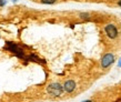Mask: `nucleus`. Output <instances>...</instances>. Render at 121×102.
I'll return each mask as SVG.
<instances>
[{"label":"nucleus","mask_w":121,"mask_h":102,"mask_svg":"<svg viewBox=\"0 0 121 102\" xmlns=\"http://www.w3.org/2000/svg\"><path fill=\"white\" fill-rule=\"evenodd\" d=\"M103 32L109 40H116L119 37V29L114 22H107L103 26Z\"/></svg>","instance_id":"nucleus-2"},{"label":"nucleus","mask_w":121,"mask_h":102,"mask_svg":"<svg viewBox=\"0 0 121 102\" xmlns=\"http://www.w3.org/2000/svg\"><path fill=\"white\" fill-rule=\"evenodd\" d=\"M81 102H92L91 100H84V101H81Z\"/></svg>","instance_id":"nucleus-11"},{"label":"nucleus","mask_w":121,"mask_h":102,"mask_svg":"<svg viewBox=\"0 0 121 102\" xmlns=\"http://www.w3.org/2000/svg\"><path fill=\"white\" fill-rule=\"evenodd\" d=\"M12 1H13V2H17V0H12Z\"/></svg>","instance_id":"nucleus-13"},{"label":"nucleus","mask_w":121,"mask_h":102,"mask_svg":"<svg viewBox=\"0 0 121 102\" xmlns=\"http://www.w3.org/2000/svg\"><path fill=\"white\" fill-rule=\"evenodd\" d=\"M47 93L52 98H58L63 93V88L62 84L59 82H52V83L48 84L47 87Z\"/></svg>","instance_id":"nucleus-3"},{"label":"nucleus","mask_w":121,"mask_h":102,"mask_svg":"<svg viewBox=\"0 0 121 102\" xmlns=\"http://www.w3.org/2000/svg\"><path fill=\"white\" fill-rule=\"evenodd\" d=\"M78 17L81 19V20H83V21H89V20H91L92 16L90 12H80Z\"/></svg>","instance_id":"nucleus-7"},{"label":"nucleus","mask_w":121,"mask_h":102,"mask_svg":"<svg viewBox=\"0 0 121 102\" xmlns=\"http://www.w3.org/2000/svg\"><path fill=\"white\" fill-rule=\"evenodd\" d=\"M4 49L11 53H13V55L19 59H22V60H26V53H25V50H23V48L20 47L19 44L15 43V42H12V41H7L6 42V47Z\"/></svg>","instance_id":"nucleus-1"},{"label":"nucleus","mask_w":121,"mask_h":102,"mask_svg":"<svg viewBox=\"0 0 121 102\" xmlns=\"http://www.w3.org/2000/svg\"><path fill=\"white\" fill-rule=\"evenodd\" d=\"M7 4V0H0V7H4Z\"/></svg>","instance_id":"nucleus-9"},{"label":"nucleus","mask_w":121,"mask_h":102,"mask_svg":"<svg viewBox=\"0 0 121 102\" xmlns=\"http://www.w3.org/2000/svg\"><path fill=\"white\" fill-rule=\"evenodd\" d=\"M118 66H119V67H121V60H120V61H119V62H118Z\"/></svg>","instance_id":"nucleus-12"},{"label":"nucleus","mask_w":121,"mask_h":102,"mask_svg":"<svg viewBox=\"0 0 121 102\" xmlns=\"http://www.w3.org/2000/svg\"><path fill=\"white\" fill-rule=\"evenodd\" d=\"M39 1L43 4H55L58 0H39Z\"/></svg>","instance_id":"nucleus-8"},{"label":"nucleus","mask_w":121,"mask_h":102,"mask_svg":"<svg viewBox=\"0 0 121 102\" xmlns=\"http://www.w3.org/2000/svg\"><path fill=\"white\" fill-rule=\"evenodd\" d=\"M117 4L119 6V7L121 8V0H118V2H117Z\"/></svg>","instance_id":"nucleus-10"},{"label":"nucleus","mask_w":121,"mask_h":102,"mask_svg":"<svg viewBox=\"0 0 121 102\" xmlns=\"http://www.w3.org/2000/svg\"><path fill=\"white\" fill-rule=\"evenodd\" d=\"M26 60L28 61H33V62H38V63H41V64H46V60L43 59H40L38 55H36L35 53H30L29 55H26Z\"/></svg>","instance_id":"nucleus-6"},{"label":"nucleus","mask_w":121,"mask_h":102,"mask_svg":"<svg viewBox=\"0 0 121 102\" xmlns=\"http://www.w3.org/2000/svg\"><path fill=\"white\" fill-rule=\"evenodd\" d=\"M62 88H63V91L66 92V93H73L76 91V89H77V83H76V81L74 80H66L65 81V83L62 84Z\"/></svg>","instance_id":"nucleus-5"},{"label":"nucleus","mask_w":121,"mask_h":102,"mask_svg":"<svg viewBox=\"0 0 121 102\" xmlns=\"http://www.w3.org/2000/svg\"><path fill=\"white\" fill-rule=\"evenodd\" d=\"M114 60H116V57H114V55L111 53V52H108L106 55H103V57L101 58V61H100L101 68H102V69H108L114 62Z\"/></svg>","instance_id":"nucleus-4"}]
</instances>
